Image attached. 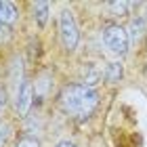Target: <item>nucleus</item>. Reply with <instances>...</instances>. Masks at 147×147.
<instances>
[{
    "mask_svg": "<svg viewBox=\"0 0 147 147\" xmlns=\"http://www.w3.org/2000/svg\"><path fill=\"white\" fill-rule=\"evenodd\" d=\"M61 105L63 109L71 113V116H76L80 120L88 118L92 111H95L97 103H99V95L95 88H90V86H84V84H69L65 86L61 90Z\"/></svg>",
    "mask_w": 147,
    "mask_h": 147,
    "instance_id": "obj_1",
    "label": "nucleus"
},
{
    "mask_svg": "<svg viewBox=\"0 0 147 147\" xmlns=\"http://www.w3.org/2000/svg\"><path fill=\"white\" fill-rule=\"evenodd\" d=\"M103 44L107 46L113 55H124L128 51V44H130L128 32L122 25H116V23L105 25L103 28Z\"/></svg>",
    "mask_w": 147,
    "mask_h": 147,
    "instance_id": "obj_2",
    "label": "nucleus"
},
{
    "mask_svg": "<svg viewBox=\"0 0 147 147\" xmlns=\"http://www.w3.org/2000/svg\"><path fill=\"white\" fill-rule=\"evenodd\" d=\"M59 34H61V42L67 51H74L78 46V40H80L78 23L74 19V13L67 9L61 11V15H59Z\"/></svg>",
    "mask_w": 147,
    "mask_h": 147,
    "instance_id": "obj_3",
    "label": "nucleus"
},
{
    "mask_svg": "<svg viewBox=\"0 0 147 147\" xmlns=\"http://www.w3.org/2000/svg\"><path fill=\"white\" fill-rule=\"evenodd\" d=\"M34 103V88H32V82L23 80L19 90L15 92V109L19 116H28V111Z\"/></svg>",
    "mask_w": 147,
    "mask_h": 147,
    "instance_id": "obj_4",
    "label": "nucleus"
},
{
    "mask_svg": "<svg viewBox=\"0 0 147 147\" xmlns=\"http://www.w3.org/2000/svg\"><path fill=\"white\" fill-rule=\"evenodd\" d=\"M17 19V9L13 2H6V0H0V25H13Z\"/></svg>",
    "mask_w": 147,
    "mask_h": 147,
    "instance_id": "obj_5",
    "label": "nucleus"
},
{
    "mask_svg": "<svg viewBox=\"0 0 147 147\" xmlns=\"http://www.w3.org/2000/svg\"><path fill=\"white\" fill-rule=\"evenodd\" d=\"M143 34H145V21H143L141 17L132 19V23H130V32H128V38H130V42H139Z\"/></svg>",
    "mask_w": 147,
    "mask_h": 147,
    "instance_id": "obj_6",
    "label": "nucleus"
},
{
    "mask_svg": "<svg viewBox=\"0 0 147 147\" xmlns=\"http://www.w3.org/2000/svg\"><path fill=\"white\" fill-rule=\"evenodd\" d=\"M105 78H107L109 82L120 80V78H122V65H120V63H109L107 67H105Z\"/></svg>",
    "mask_w": 147,
    "mask_h": 147,
    "instance_id": "obj_7",
    "label": "nucleus"
},
{
    "mask_svg": "<svg viewBox=\"0 0 147 147\" xmlns=\"http://www.w3.org/2000/svg\"><path fill=\"white\" fill-rule=\"evenodd\" d=\"M34 11H36V19L40 25L46 23V17H49V2H36L34 4Z\"/></svg>",
    "mask_w": 147,
    "mask_h": 147,
    "instance_id": "obj_8",
    "label": "nucleus"
},
{
    "mask_svg": "<svg viewBox=\"0 0 147 147\" xmlns=\"http://www.w3.org/2000/svg\"><path fill=\"white\" fill-rule=\"evenodd\" d=\"M15 147H40V143L34 137H23V139H19V141L15 143Z\"/></svg>",
    "mask_w": 147,
    "mask_h": 147,
    "instance_id": "obj_9",
    "label": "nucleus"
},
{
    "mask_svg": "<svg viewBox=\"0 0 147 147\" xmlns=\"http://www.w3.org/2000/svg\"><path fill=\"white\" fill-rule=\"evenodd\" d=\"M107 6H109L113 13H118V15H124V13L128 11V6H130V4H128V2H109Z\"/></svg>",
    "mask_w": 147,
    "mask_h": 147,
    "instance_id": "obj_10",
    "label": "nucleus"
},
{
    "mask_svg": "<svg viewBox=\"0 0 147 147\" xmlns=\"http://www.w3.org/2000/svg\"><path fill=\"white\" fill-rule=\"evenodd\" d=\"M6 137H9V126H0V147L4 145Z\"/></svg>",
    "mask_w": 147,
    "mask_h": 147,
    "instance_id": "obj_11",
    "label": "nucleus"
},
{
    "mask_svg": "<svg viewBox=\"0 0 147 147\" xmlns=\"http://www.w3.org/2000/svg\"><path fill=\"white\" fill-rule=\"evenodd\" d=\"M4 103H6V92L0 88V113H2V109H4Z\"/></svg>",
    "mask_w": 147,
    "mask_h": 147,
    "instance_id": "obj_12",
    "label": "nucleus"
},
{
    "mask_svg": "<svg viewBox=\"0 0 147 147\" xmlns=\"http://www.w3.org/2000/svg\"><path fill=\"white\" fill-rule=\"evenodd\" d=\"M57 147H76V145H74V143H69V141H61Z\"/></svg>",
    "mask_w": 147,
    "mask_h": 147,
    "instance_id": "obj_13",
    "label": "nucleus"
}]
</instances>
